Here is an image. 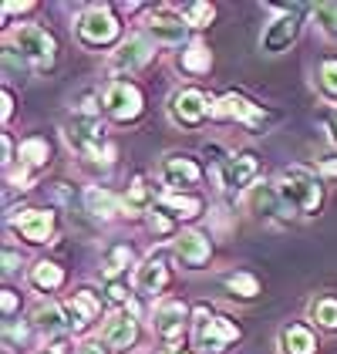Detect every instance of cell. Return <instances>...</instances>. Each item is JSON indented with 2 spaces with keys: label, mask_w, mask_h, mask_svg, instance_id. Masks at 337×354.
Listing matches in <instances>:
<instances>
[{
  "label": "cell",
  "mask_w": 337,
  "mask_h": 354,
  "mask_svg": "<svg viewBox=\"0 0 337 354\" xmlns=\"http://www.w3.org/2000/svg\"><path fill=\"white\" fill-rule=\"evenodd\" d=\"M64 142L75 149V156L91 165H108L115 159V145L108 142V129L102 122V111H75L64 122Z\"/></svg>",
  "instance_id": "1"
},
{
  "label": "cell",
  "mask_w": 337,
  "mask_h": 354,
  "mask_svg": "<svg viewBox=\"0 0 337 354\" xmlns=\"http://www.w3.org/2000/svg\"><path fill=\"white\" fill-rule=\"evenodd\" d=\"M277 189H280L283 203L300 213V216H317L324 206V179L317 169L307 165H287L277 176Z\"/></svg>",
  "instance_id": "2"
},
{
  "label": "cell",
  "mask_w": 337,
  "mask_h": 354,
  "mask_svg": "<svg viewBox=\"0 0 337 354\" xmlns=\"http://www.w3.org/2000/svg\"><path fill=\"white\" fill-rule=\"evenodd\" d=\"M193 337H196V348L202 354H223L226 348H233L243 337V327L236 324L233 317L199 304L193 310Z\"/></svg>",
  "instance_id": "3"
},
{
  "label": "cell",
  "mask_w": 337,
  "mask_h": 354,
  "mask_svg": "<svg viewBox=\"0 0 337 354\" xmlns=\"http://www.w3.org/2000/svg\"><path fill=\"white\" fill-rule=\"evenodd\" d=\"M213 179H216V189L240 199L256 186L260 179V159L256 152L243 149V152H226L223 159H213Z\"/></svg>",
  "instance_id": "4"
},
{
  "label": "cell",
  "mask_w": 337,
  "mask_h": 354,
  "mask_svg": "<svg viewBox=\"0 0 337 354\" xmlns=\"http://www.w3.org/2000/svg\"><path fill=\"white\" fill-rule=\"evenodd\" d=\"M75 34H78L81 48H88V51H108L115 41L122 37V21H118L115 7L91 3L88 10H81V17L75 24Z\"/></svg>",
  "instance_id": "5"
},
{
  "label": "cell",
  "mask_w": 337,
  "mask_h": 354,
  "mask_svg": "<svg viewBox=\"0 0 337 354\" xmlns=\"http://www.w3.org/2000/svg\"><path fill=\"white\" fill-rule=\"evenodd\" d=\"M10 48L28 61L34 71H51L57 64V41L41 24H17L10 30Z\"/></svg>",
  "instance_id": "6"
},
{
  "label": "cell",
  "mask_w": 337,
  "mask_h": 354,
  "mask_svg": "<svg viewBox=\"0 0 337 354\" xmlns=\"http://www.w3.org/2000/svg\"><path fill=\"white\" fill-rule=\"evenodd\" d=\"M102 111L112 122H118V125H132V122H139L142 111H145V95H142V88L135 82L115 78L102 91Z\"/></svg>",
  "instance_id": "7"
},
{
  "label": "cell",
  "mask_w": 337,
  "mask_h": 354,
  "mask_svg": "<svg viewBox=\"0 0 337 354\" xmlns=\"http://www.w3.org/2000/svg\"><path fill=\"white\" fill-rule=\"evenodd\" d=\"M189 321H193V310L175 297H162L152 307V327H155V337L166 344V351L182 348V337H186Z\"/></svg>",
  "instance_id": "8"
},
{
  "label": "cell",
  "mask_w": 337,
  "mask_h": 354,
  "mask_svg": "<svg viewBox=\"0 0 337 354\" xmlns=\"http://www.w3.org/2000/svg\"><path fill=\"white\" fill-rule=\"evenodd\" d=\"M213 102L202 88H179L168 98V118L179 129H199L206 125V118H213Z\"/></svg>",
  "instance_id": "9"
},
{
  "label": "cell",
  "mask_w": 337,
  "mask_h": 354,
  "mask_svg": "<svg viewBox=\"0 0 337 354\" xmlns=\"http://www.w3.org/2000/svg\"><path fill=\"white\" fill-rule=\"evenodd\" d=\"M189 24L182 17V10L172 7H152L145 14V34L159 44V48H186L189 41Z\"/></svg>",
  "instance_id": "10"
},
{
  "label": "cell",
  "mask_w": 337,
  "mask_h": 354,
  "mask_svg": "<svg viewBox=\"0 0 337 354\" xmlns=\"http://www.w3.org/2000/svg\"><path fill=\"white\" fill-rule=\"evenodd\" d=\"M168 250L182 270H206V263L213 260V236L202 230H179Z\"/></svg>",
  "instance_id": "11"
},
{
  "label": "cell",
  "mask_w": 337,
  "mask_h": 354,
  "mask_svg": "<svg viewBox=\"0 0 337 354\" xmlns=\"http://www.w3.org/2000/svg\"><path fill=\"white\" fill-rule=\"evenodd\" d=\"M159 179L168 186V192H193L202 183V165L189 152H168L159 162Z\"/></svg>",
  "instance_id": "12"
},
{
  "label": "cell",
  "mask_w": 337,
  "mask_h": 354,
  "mask_svg": "<svg viewBox=\"0 0 337 354\" xmlns=\"http://www.w3.org/2000/svg\"><path fill=\"white\" fill-rule=\"evenodd\" d=\"M213 118L216 122H240L250 132H260L267 125V111L256 102H250L247 95H240V91H226L223 98H216L213 102Z\"/></svg>",
  "instance_id": "13"
},
{
  "label": "cell",
  "mask_w": 337,
  "mask_h": 354,
  "mask_svg": "<svg viewBox=\"0 0 337 354\" xmlns=\"http://www.w3.org/2000/svg\"><path fill=\"white\" fill-rule=\"evenodd\" d=\"M10 233H17L30 246L51 243L57 233V216L48 206H30V209H21L17 216H10Z\"/></svg>",
  "instance_id": "14"
},
{
  "label": "cell",
  "mask_w": 337,
  "mask_h": 354,
  "mask_svg": "<svg viewBox=\"0 0 337 354\" xmlns=\"http://www.w3.org/2000/svg\"><path fill=\"white\" fill-rule=\"evenodd\" d=\"M61 307H64V317H68V330L71 334H84L88 327L102 317L105 297L95 294L91 287H78L75 294H68V297L61 300Z\"/></svg>",
  "instance_id": "15"
},
{
  "label": "cell",
  "mask_w": 337,
  "mask_h": 354,
  "mask_svg": "<svg viewBox=\"0 0 337 354\" xmlns=\"http://www.w3.org/2000/svg\"><path fill=\"white\" fill-rule=\"evenodd\" d=\"M280 10L283 14L273 17L267 24V30H263V37H260V48L267 55H283L300 37V14H304V7H280Z\"/></svg>",
  "instance_id": "16"
},
{
  "label": "cell",
  "mask_w": 337,
  "mask_h": 354,
  "mask_svg": "<svg viewBox=\"0 0 337 354\" xmlns=\"http://www.w3.org/2000/svg\"><path fill=\"white\" fill-rule=\"evenodd\" d=\"M155 51H159V44H155L148 34H132L128 41H122V48L112 55V71L135 75V71H142V68L152 64Z\"/></svg>",
  "instance_id": "17"
},
{
  "label": "cell",
  "mask_w": 337,
  "mask_h": 354,
  "mask_svg": "<svg viewBox=\"0 0 337 354\" xmlns=\"http://www.w3.org/2000/svg\"><path fill=\"white\" fill-rule=\"evenodd\" d=\"M168 283H172V273H168L166 257L162 253H148L139 263V270H135V294L155 300L168 290Z\"/></svg>",
  "instance_id": "18"
},
{
  "label": "cell",
  "mask_w": 337,
  "mask_h": 354,
  "mask_svg": "<svg viewBox=\"0 0 337 354\" xmlns=\"http://www.w3.org/2000/svg\"><path fill=\"white\" fill-rule=\"evenodd\" d=\"M17 165H21V176L14 183H21V189H28L30 179L41 176L48 165H51V142L41 136H30L17 145Z\"/></svg>",
  "instance_id": "19"
},
{
  "label": "cell",
  "mask_w": 337,
  "mask_h": 354,
  "mask_svg": "<svg viewBox=\"0 0 337 354\" xmlns=\"http://www.w3.org/2000/svg\"><path fill=\"white\" fill-rule=\"evenodd\" d=\"M247 206H250L256 216H267V219H273V223H290V216H293V209L283 203L277 183H256L247 192Z\"/></svg>",
  "instance_id": "20"
},
{
  "label": "cell",
  "mask_w": 337,
  "mask_h": 354,
  "mask_svg": "<svg viewBox=\"0 0 337 354\" xmlns=\"http://www.w3.org/2000/svg\"><path fill=\"white\" fill-rule=\"evenodd\" d=\"M139 317L132 310H115L112 317L102 327V341L112 348V351H132L139 344Z\"/></svg>",
  "instance_id": "21"
},
{
  "label": "cell",
  "mask_w": 337,
  "mask_h": 354,
  "mask_svg": "<svg viewBox=\"0 0 337 354\" xmlns=\"http://www.w3.org/2000/svg\"><path fill=\"white\" fill-rule=\"evenodd\" d=\"M155 203H159V192L145 183V176H135L128 192L122 196V213L125 216H152L155 213Z\"/></svg>",
  "instance_id": "22"
},
{
  "label": "cell",
  "mask_w": 337,
  "mask_h": 354,
  "mask_svg": "<svg viewBox=\"0 0 337 354\" xmlns=\"http://www.w3.org/2000/svg\"><path fill=\"white\" fill-rule=\"evenodd\" d=\"M155 209H162L166 216H172L175 223L179 219H196L202 216V209H206V203L199 199L196 192H159V203H155Z\"/></svg>",
  "instance_id": "23"
},
{
  "label": "cell",
  "mask_w": 337,
  "mask_h": 354,
  "mask_svg": "<svg viewBox=\"0 0 337 354\" xmlns=\"http://www.w3.org/2000/svg\"><path fill=\"white\" fill-rule=\"evenodd\" d=\"M277 344H280V354H317V351H320V341H317L314 327L300 324V321L280 327Z\"/></svg>",
  "instance_id": "24"
},
{
  "label": "cell",
  "mask_w": 337,
  "mask_h": 354,
  "mask_svg": "<svg viewBox=\"0 0 337 354\" xmlns=\"http://www.w3.org/2000/svg\"><path fill=\"white\" fill-rule=\"evenodd\" d=\"M30 324L37 327L41 334L55 337V334H71L68 330V317H64V307L57 300H41L34 310H30Z\"/></svg>",
  "instance_id": "25"
},
{
  "label": "cell",
  "mask_w": 337,
  "mask_h": 354,
  "mask_svg": "<svg viewBox=\"0 0 337 354\" xmlns=\"http://www.w3.org/2000/svg\"><path fill=\"white\" fill-rule=\"evenodd\" d=\"M64 280H68V273H64V267L55 263V260H37L28 273V283L37 294H55V290L64 287Z\"/></svg>",
  "instance_id": "26"
},
{
  "label": "cell",
  "mask_w": 337,
  "mask_h": 354,
  "mask_svg": "<svg viewBox=\"0 0 337 354\" xmlns=\"http://www.w3.org/2000/svg\"><path fill=\"white\" fill-rule=\"evenodd\" d=\"M128 270H139V260H135V250L125 243L112 246L108 253H105V263H102V273H105V280L112 283V280H128Z\"/></svg>",
  "instance_id": "27"
},
{
  "label": "cell",
  "mask_w": 337,
  "mask_h": 354,
  "mask_svg": "<svg viewBox=\"0 0 337 354\" xmlns=\"http://www.w3.org/2000/svg\"><path fill=\"white\" fill-rule=\"evenodd\" d=\"M84 213H91L95 219H115L122 213V199H118L112 189L88 186V189H84Z\"/></svg>",
  "instance_id": "28"
},
{
  "label": "cell",
  "mask_w": 337,
  "mask_h": 354,
  "mask_svg": "<svg viewBox=\"0 0 337 354\" xmlns=\"http://www.w3.org/2000/svg\"><path fill=\"white\" fill-rule=\"evenodd\" d=\"M179 68L186 71V75H209L213 71V51H209V44L206 41H189L186 48H182V55H179Z\"/></svg>",
  "instance_id": "29"
},
{
  "label": "cell",
  "mask_w": 337,
  "mask_h": 354,
  "mask_svg": "<svg viewBox=\"0 0 337 354\" xmlns=\"http://www.w3.org/2000/svg\"><path fill=\"white\" fill-rule=\"evenodd\" d=\"M307 321L320 330H337V297L334 294H324V297H314L307 307Z\"/></svg>",
  "instance_id": "30"
},
{
  "label": "cell",
  "mask_w": 337,
  "mask_h": 354,
  "mask_svg": "<svg viewBox=\"0 0 337 354\" xmlns=\"http://www.w3.org/2000/svg\"><path fill=\"white\" fill-rule=\"evenodd\" d=\"M223 287L236 300H256V297H260V280H256L253 273H247V270L229 273V277L223 280Z\"/></svg>",
  "instance_id": "31"
},
{
  "label": "cell",
  "mask_w": 337,
  "mask_h": 354,
  "mask_svg": "<svg viewBox=\"0 0 337 354\" xmlns=\"http://www.w3.org/2000/svg\"><path fill=\"white\" fill-rule=\"evenodd\" d=\"M182 17H186V24L193 30H206L216 21V7H213V3H202V0H199V3H186V7H182Z\"/></svg>",
  "instance_id": "32"
},
{
  "label": "cell",
  "mask_w": 337,
  "mask_h": 354,
  "mask_svg": "<svg viewBox=\"0 0 337 354\" xmlns=\"http://www.w3.org/2000/svg\"><path fill=\"white\" fill-rule=\"evenodd\" d=\"M317 88H320V95L327 102H337V57L320 61V68H317Z\"/></svg>",
  "instance_id": "33"
},
{
  "label": "cell",
  "mask_w": 337,
  "mask_h": 354,
  "mask_svg": "<svg viewBox=\"0 0 337 354\" xmlns=\"http://www.w3.org/2000/svg\"><path fill=\"white\" fill-rule=\"evenodd\" d=\"M145 226H148V233H152V236H159V240H175V233H179V230H175V219L172 216H166V213H162V209H155V213H152V216L145 219Z\"/></svg>",
  "instance_id": "34"
},
{
  "label": "cell",
  "mask_w": 337,
  "mask_h": 354,
  "mask_svg": "<svg viewBox=\"0 0 337 354\" xmlns=\"http://www.w3.org/2000/svg\"><path fill=\"white\" fill-rule=\"evenodd\" d=\"M105 300L112 304L115 310H128V280H112V283H105Z\"/></svg>",
  "instance_id": "35"
},
{
  "label": "cell",
  "mask_w": 337,
  "mask_h": 354,
  "mask_svg": "<svg viewBox=\"0 0 337 354\" xmlns=\"http://www.w3.org/2000/svg\"><path fill=\"white\" fill-rule=\"evenodd\" d=\"M314 17H317V24L327 37H337V3H320L314 10Z\"/></svg>",
  "instance_id": "36"
},
{
  "label": "cell",
  "mask_w": 337,
  "mask_h": 354,
  "mask_svg": "<svg viewBox=\"0 0 337 354\" xmlns=\"http://www.w3.org/2000/svg\"><path fill=\"white\" fill-rule=\"evenodd\" d=\"M17 307H21V294H17L14 287H3V324H7V321H14Z\"/></svg>",
  "instance_id": "37"
},
{
  "label": "cell",
  "mask_w": 337,
  "mask_h": 354,
  "mask_svg": "<svg viewBox=\"0 0 337 354\" xmlns=\"http://www.w3.org/2000/svg\"><path fill=\"white\" fill-rule=\"evenodd\" d=\"M34 7H37L34 0H21V3H17V0H7V3H3V21L10 24L14 14H28V10H34Z\"/></svg>",
  "instance_id": "38"
},
{
  "label": "cell",
  "mask_w": 337,
  "mask_h": 354,
  "mask_svg": "<svg viewBox=\"0 0 337 354\" xmlns=\"http://www.w3.org/2000/svg\"><path fill=\"white\" fill-rule=\"evenodd\" d=\"M75 354H112V348L102 341V337H88V341H81L78 344V351Z\"/></svg>",
  "instance_id": "39"
},
{
  "label": "cell",
  "mask_w": 337,
  "mask_h": 354,
  "mask_svg": "<svg viewBox=\"0 0 337 354\" xmlns=\"http://www.w3.org/2000/svg\"><path fill=\"white\" fill-rule=\"evenodd\" d=\"M14 162H17V156H14V138L3 132V169H10Z\"/></svg>",
  "instance_id": "40"
},
{
  "label": "cell",
  "mask_w": 337,
  "mask_h": 354,
  "mask_svg": "<svg viewBox=\"0 0 337 354\" xmlns=\"http://www.w3.org/2000/svg\"><path fill=\"white\" fill-rule=\"evenodd\" d=\"M10 115H14V91L3 88V122H10Z\"/></svg>",
  "instance_id": "41"
},
{
  "label": "cell",
  "mask_w": 337,
  "mask_h": 354,
  "mask_svg": "<svg viewBox=\"0 0 337 354\" xmlns=\"http://www.w3.org/2000/svg\"><path fill=\"white\" fill-rule=\"evenodd\" d=\"M317 169H320V172H327V176H334V179H337V159H334V156L320 159V162H317Z\"/></svg>",
  "instance_id": "42"
},
{
  "label": "cell",
  "mask_w": 337,
  "mask_h": 354,
  "mask_svg": "<svg viewBox=\"0 0 337 354\" xmlns=\"http://www.w3.org/2000/svg\"><path fill=\"white\" fill-rule=\"evenodd\" d=\"M3 270L10 273V270H17V257H14V250L7 246V253H3Z\"/></svg>",
  "instance_id": "43"
},
{
  "label": "cell",
  "mask_w": 337,
  "mask_h": 354,
  "mask_svg": "<svg viewBox=\"0 0 337 354\" xmlns=\"http://www.w3.org/2000/svg\"><path fill=\"white\" fill-rule=\"evenodd\" d=\"M327 136H331V142L337 145V111L331 115V118H327Z\"/></svg>",
  "instance_id": "44"
},
{
  "label": "cell",
  "mask_w": 337,
  "mask_h": 354,
  "mask_svg": "<svg viewBox=\"0 0 337 354\" xmlns=\"http://www.w3.org/2000/svg\"><path fill=\"white\" fill-rule=\"evenodd\" d=\"M168 354H193V351H182V348H175V351H168Z\"/></svg>",
  "instance_id": "45"
},
{
  "label": "cell",
  "mask_w": 337,
  "mask_h": 354,
  "mask_svg": "<svg viewBox=\"0 0 337 354\" xmlns=\"http://www.w3.org/2000/svg\"><path fill=\"white\" fill-rule=\"evenodd\" d=\"M41 354H57V351H41Z\"/></svg>",
  "instance_id": "46"
}]
</instances>
